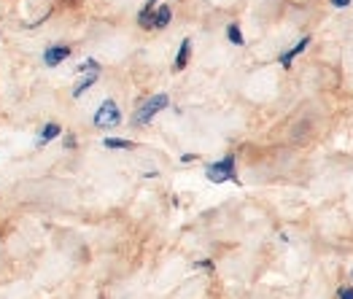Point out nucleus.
<instances>
[{"label": "nucleus", "mask_w": 353, "mask_h": 299, "mask_svg": "<svg viewBox=\"0 0 353 299\" xmlns=\"http://www.w3.org/2000/svg\"><path fill=\"white\" fill-rule=\"evenodd\" d=\"M168 105H170V97H168V94H154V97H148L146 103L138 105V111L132 114V124H135V127H143V124H148L159 111H165Z\"/></svg>", "instance_id": "f257e3e1"}, {"label": "nucleus", "mask_w": 353, "mask_h": 299, "mask_svg": "<svg viewBox=\"0 0 353 299\" xmlns=\"http://www.w3.org/2000/svg\"><path fill=\"white\" fill-rule=\"evenodd\" d=\"M205 178L210 181V183H227V181H237L235 156H232V154H227L224 159H219V162L208 165V167H205Z\"/></svg>", "instance_id": "f03ea898"}, {"label": "nucleus", "mask_w": 353, "mask_h": 299, "mask_svg": "<svg viewBox=\"0 0 353 299\" xmlns=\"http://www.w3.org/2000/svg\"><path fill=\"white\" fill-rule=\"evenodd\" d=\"M92 121H94L97 130H114V127H119V121H121V111H119V105L114 100H103L100 108L94 111Z\"/></svg>", "instance_id": "7ed1b4c3"}, {"label": "nucleus", "mask_w": 353, "mask_h": 299, "mask_svg": "<svg viewBox=\"0 0 353 299\" xmlns=\"http://www.w3.org/2000/svg\"><path fill=\"white\" fill-rule=\"evenodd\" d=\"M70 54H73V49H70L68 43H52V46L43 52V65H46V68H57L59 62H65Z\"/></svg>", "instance_id": "20e7f679"}, {"label": "nucleus", "mask_w": 353, "mask_h": 299, "mask_svg": "<svg viewBox=\"0 0 353 299\" xmlns=\"http://www.w3.org/2000/svg\"><path fill=\"white\" fill-rule=\"evenodd\" d=\"M173 19V8L170 6H157L154 8V17H151V30H165Z\"/></svg>", "instance_id": "39448f33"}, {"label": "nucleus", "mask_w": 353, "mask_h": 299, "mask_svg": "<svg viewBox=\"0 0 353 299\" xmlns=\"http://www.w3.org/2000/svg\"><path fill=\"white\" fill-rule=\"evenodd\" d=\"M310 41H313V38H310V35H305V38H302L296 46H292L286 54H281V65H283V68H292V60H294V57H299V54H302V52L310 46Z\"/></svg>", "instance_id": "423d86ee"}, {"label": "nucleus", "mask_w": 353, "mask_h": 299, "mask_svg": "<svg viewBox=\"0 0 353 299\" xmlns=\"http://www.w3.org/2000/svg\"><path fill=\"white\" fill-rule=\"evenodd\" d=\"M189 57H192V41L186 38V41H181V49H178L176 54V62H173V70H183L186 65H189Z\"/></svg>", "instance_id": "0eeeda50"}, {"label": "nucleus", "mask_w": 353, "mask_h": 299, "mask_svg": "<svg viewBox=\"0 0 353 299\" xmlns=\"http://www.w3.org/2000/svg\"><path fill=\"white\" fill-rule=\"evenodd\" d=\"M62 135V127H59L57 121H49V124H43V130H41V135H38V146H46L49 141H54Z\"/></svg>", "instance_id": "6e6552de"}, {"label": "nucleus", "mask_w": 353, "mask_h": 299, "mask_svg": "<svg viewBox=\"0 0 353 299\" xmlns=\"http://www.w3.org/2000/svg\"><path fill=\"white\" fill-rule=\"evenodd\" d=\"M97 79H100V73H97V70L87 73V76H84V79H81V81L73 87V97H81V94H84L87 90H92V87L97 84Z\"/></svg>", "instance_id": "1a4fd4ad"}, {"label": "nucleus", "mask_w": 353, "mask_h": 299, "mask_svg": "<svg viewBox=\"0 0 353 299\" xmlns=\"http://www.w3.org/2000/svg\"><path fill=\"white\" fill-rule=\"evenodd\" d=\"M157 3H159V0H148L146 6L141 8V14H138V25H141L143 30H151V17H154V8H157Z\"/></svg>", "instance_id": "9d476101"}, {"label": "nucleus", "mask_w": 353, "mask_h": 299, "mask_svg": "<svg viewBox=\"0 0 353 299\" xmlns=\"http://www.w3.org/2000/svg\"><path fill=\"white\" fill-rule=\"evenodd\" d=\"M103 146H105V149H135V143L127 141V138H105Z\"/></svg>", "instance_id": "9b49d317"}, {"label": "nucleus", "mask_w": 353, "mask_h": 299, "mask_svg": "<svg viewBox=\"0 0 353 299\" xmlns=\"http://www.w3.org/2000/svg\"><path fill=\"white\" fill-rule=\"evenodd\" d=\"M227 38H230L235 46H243V43H245V38H243V30H240V25H230V28H227Z\"/></svg>", "instance_id": "f8f14e48"}, {"label": "nucleus", "mask_w": 353, "mask_h": 299, "mask_svg": "<svg viewBox=\"0 0 353 299\" xmlns=\"http://www.w3.org/2000/svg\"><path fill=\"white\" fill-rule=\"evenodd\" d=\"M76 70H79V73H92V70H97V73H100V62H97V60H84L79 68H76Z\"/></svg>", "instance_id": "ddd939ff"}, {"label": "nucleus", "mask_w": 353, "mask_h": 299, "mask_svg": "<svg viewBox=\"0 0 353 299\" xmlns=\"http://www.w3.org/2000/svg\"><path fill=\"white\" fill-rule=\"evenodd\" d=\"M337 299H353V286H343V289H337Z\"/></svg>", "instance_id": "4468645a"}, {"label": "nucleus", "mask_w": 353, "mask_h": 299, "mask_svg": "<svg viewBox=\"0 0 353 299\" xmlns=\"http://www.w3.org/2000/svg\"><path fill=\"white\" fill-rule=\"evenodd\" d=\"M65 149L68 151L76 149V135H65Z\"/></svg>", "instance_id": "2eb2a0df"}, {"label": "nucleus", "mask_w": 353, "mask_h": 299, "mask_svg": "<svg viewBox=\"0 0 353 299\" xmlns=\"http://www.w3.org/2000/svg\"><path fill=\"white\" fill-rule=\"evenodd\" d=\"M197 267H203V269H213V262H210V259H203V262H197Z\"/></svg>", "instance_id": "dca6fc26"}, {"label": "nucleus", "mask_w": 353, "mask_h": 299, "mask_svg": "<svg viewBox=\"0 0 353 299\" xmlns=\"http://www.w3.org/2000/svg\"><path fill=\"white\" fill-rule=\"evenodd\" d=\"M348 3H351V0H332V6H334V8H345Z\"/></svg>", "instance_id": "f3484780"}, {"label": "nucleus", "mask_w": 353, "mask_h": 299, "mask_svg": "<svg viewBox=\"0 0 353 299\" xmlns=\"http://www.w3.org/2000/svg\"><path fill=\"white\" fill-rule=\"evenodd\" d=\"M351 275H353V272H351Z\"/></svg>", "instance_id": "a211bd4d"}]
</instances>
